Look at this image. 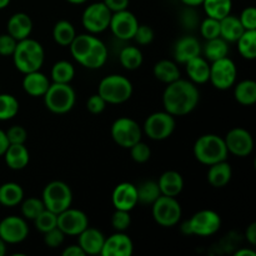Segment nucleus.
Here are the masks:
<instances>
[{"label":"nucleus","instance_id":"f257e3e1","mask_svg":"<svg viewBox=\"0 0 256 256\" xmlns=\"http://www.w3.org/2000/svg\"><path fill=\"white\" fill-rule=\"evenodd\" d=\"M200 100L196 84L190 80L178 79L168 84L162 94V105L165 112L172 116H184L198 106Z\"/></svg>","mask_w":256,"mask_h":256},{"label":"nucleus","instance_id":"f03ea898","mask_svg":"<svg viewBox=\"0 0 256 256\" xmlns=\"http://www.w3.org/2000/svg\"><path fill=\"white\" fill-rule=\"evenodd\" d=\"M72 56L86 69H99L108 60V48L92 34H80L69 45Z\"/></svg>","mask_w":256,"mask_h":256},{"label":"nucleus","instance_id":"7ed1b4c3","mask_svg":"<svg viewBox=\"0 0 256 256\" xmlns=\"http://www.w3.org/2000/svg\"><path fill=\"white\" fill-rule=\"evenodd\" d=\"M12 56L15 68L22 74H28L40 70L44 64L45 50L39 42L26 38L18 42Z\"/></svg>","mask_w":256,"mask_h":256},{"label":"nucleus","instance_id":"20e7f679","mask_svg":"<svg viewBox=\"0 0 256 256\" xmlns=\"http://www.w3.org/2000/svg\"><path fill=\"white\" fill-rule=\"evenodd\" d=\"M194 156L200 164L210 166L228 159L229 152L225 145L224 138L216 134H205L198 138L192 148Z\"/></svg>","mask_w":256,"mask_h":256},{"label":"nucleus","instance_id":"39448f33","mask_svg":"<svg viewBox=\"0 0 256 256\" xmlns=\"http://www.w3.org/2000/svg\"><path fill=\"white\" fill-rule=\"evenodd\" d=\"M132 84L126 76L112 74L105 76L98 86V94L106 102V104L119 105L126 102L132 98Z\"/></svg>","mask_w":256,"mask_h":256},{"label":"nucleus","instance_id":"423d86ee","mask_svg":"<svg viewBox=\"0 0 256 256\" xmlns=\"http://www.w3.org/2000/svg\"><path fill=\"white\" fill-rule=\"evenodd\" d=\"M222 226V218L214 210H200L195 212L188 222L182 225V232L186 235L206 238L219 232Z\"/></svg>","mask_w":256,"mask_h":256},{"label":"nucleus","instance_id":"0eeeda50","mask_svg":"<svg viewBox=\"0 0 256 256\" xmlns=\"http://www.w3.org/2000/svg\"><path fill=\"white\" fill-rule=\"evenodd\" d=\"M76 94L70 84L52 82L44 94L45 106L54 114H66L74 108Z\"/></svg>","mask_w":256,"mask_h":256},{"label":"nucleus","instance_id":"6e6552de","mask_svg":"<svg viewBox=\"0 0 256 256\" xmlns=\"http://www.w3.org/2000/svg\"><path fill=\"white\" fill-rule=\"evenodd\" d=\"M42 200L45 209L60 214L72 206V192L69 185L60 180H54L45 185L42 194Z\"/></svg>","mask_w":256,"mask_h":256},{"label":"nucleus","instance_id":"1a4fd4ad","mask_svg":"<svg viewBox=\"0 0 256 256\" xmlns=\"http://www.w3.org/2000/svg\"><path fill=\"white\" fill-rule=\"evenodd\" d=\"M152 214L160 226L172 228L180 222L182 210L176 198L160 195L152 204Z\"/></svg>","mask_w":256,"mask_h":256},{"label":"nucleus","instance_id":"9d476101","mask_svg":"<svg viewBox=\"0 0 256 256\" xmlns=\"http://www.w3.org/2000/svg\"><path fill=\"white\" fill-rule=\"evenodd\" d=\"M176 122L175 116L168 112H156L150 114L144 122V132L149 139L155 142H162L168 139L174 132Z\"/></svg>","mask_w":256,"mask_h":256},{"label":"nucleus","instance_id":"9b49d317","mask_svg":"<svg viewBox=\"0 0 256 256\" xmlns=\"http://www.w3.org/2000/svg\"><path fill=\"white\" fill-rule=\"evenodd\" d=\"M112 140L119 146L130 149L134 144L142 140V130L140 125L132 118H119L115 120L110 129Z\"/></svg>","mask_w":256,"mask_h":256},{"label":"nucleus","instance_id":"f8f14e48","mask_svg":"<svg viewBox=\"0 0 256 256\" xmlns=\"http://www.w3.org/2000/svg\"><path fill=\"white\" fill-rule=\"evenodd\" d=\"M112 12L102 2H92L85 8L82 15V24L90 34H99L109 28Z\"/></svg>","mask_w":256,"mask_h":256},{"label":"nucleus","instance_id":"ddd939ff","mask_svg":"<svg viewBox=\"0 0 256 256\" xmlns=\"http://www.w3.org/2000/svg\"><path fill=\"white\" fill-rule=\"evenodd\" d=\"M238 69L230 58L225 56L212 62L209 82L219 90H226L234 86L236 82Z\"/></svg>","mask_w":256,"mask_h":256},{"label":"nucleus","instance_id":"4468645a","mask_svg":"<svg viewBox=\"0 0 256 256\" xmlns=\"http://www.w3.org/2000/svg\"><path fill=\"white\" fill-rule=\"evenodd\" d=\"M29 235V226L22 216L10 215L0 222V238L5 244H20Z\"/></svg>","mask_w":256,"mask_h":256},{"label":"nucleus","instance_id":"2eb2a0df","mask_svg":"<svg viewBox=\"0 0 256 256\" xmlns=\"http://www.w3.org/2000/svg\"><path fill=\"white\" fill-rule=\"evenodd\" d=\"M58 228L69 236H78L89 226V219L84 212L79 209L68 208L58 214Z\"/></svg>","mask_w":256,"mask_h":256},{"label":"nucleus","instance_id":"dca6fc26","mask_svg":"<svg viewBox=\"0 0 256 256\" xmlns=\"http://www.w3.org/2000/svg\"><path fill=\"white\" fill-rule=\"evenodd\" d=\"M228 152L239 158H246L254 150V139L246 129L234 128L224 138Z\"/></svg>","mask_w":256,"mask_h":256},{"label":"nucleus","instance_id":"f3484780","mask_svg":"<svg viewBox=\"0 0 256 256\" xmlns=\"http://www.w3.org/2000/svg\"><path fill=\"white\" fill-rule=\"evenodd\" d=\"M139 26L138 18L129 12L128 9L122 12H112V19H110L109 29L120 40H130L134 38L135 32Z\"/></svg>","mask_w":256,"mask_h":256},{"label":"nucleus","instance_id":"a211bd4d","mask_svg":"<svg viewBox=\"0 0 256 256\" xmlns=\"http://www.w3.org/2000/svg\"><path fill=\"white\" fill-rule=\"evenodd\" d=\"M134 252L132 240L124 232H116L115 234L105 238L104 245L100 255L102 256H132Z\"/></svg>","mask_w":256,"mask_h":256},{"label":"nucleus","instance_id":"6ab92c4d","mask_svg":"<svg viewBox=\"0 0 256 256\" xmlns=\"http://www.w3.org/2000/svg\"><path fill=\"white\" fill-rule=\"evenodd\" d=\"M112 202L115 209L132 212L139 202H138L136 186L132 182H120L115 186L112 194Z\"/></svg>","mask_w":256,"mask_h":256},{"label":"nucleus","instance_id":"aec40b11","mask_svg":"<svg viewBox=\"0 0 256 256\" xmlns=\"http://www.w3.org/2000/svg\"><path fill=\"white\" fill-rule=\"evenodd\" d=\"M105 236L99 229L88 226L78 235V245L84 250L85 255H100Z\"/></svg>","mask_w":256,"mask_h":256},{"label":"nucleus","instance_id":"412c9836","mask_svg":"<svg viewBox=\"0 0 256 256\" xmlns=\"http://www.w3.org/2000/svg\"><path fill=\"white\" fill-rule=\"evenodd\" d=\"M202 54V45L195 36L186 35L180 38L174 46V58L180 64H185L192 58Z\"/></svg>","mask_w":256,"mask_h":256},{"label":"nucleus","instance_id":"4be33fe9","mask_svg":"<svg viewBox=\"0 0 256 256\" xmlns=\"http://www.w3.org/2000/svg\"><path fill=\"white\" fill-rule=\"evenodd\" d=\"M8 34L12 35L16 42L26 39L32 32V20L25 12H15L9 18L6 24Z\"/></svg>","mask_w":256,"mask_h":256},{"label":"nucleus","instance_id":"5701e85b","mask_svg":"<svg viewBox=\"0 0 256 256\" xmlns=\"http://www.w3.org/2000/svg\"><path fill=\"white\" fill-rule=\"evenodd\" d=\"M24 79H22V89L28 95L32 98L44 96L46 90L50 86L49 78L45 74H42L40 70L32 72H28L24 74Z\"/></svg>","mask_w":256,"mask_h":256},{"label":"nucleus","instance_id":"b1692460","mask_svg":"<svg viewBox=\"0 0 256 256\" xmlns=\"http://www.w3.org/2000/svg\"><path fill=\"white\" fill-rule=\"evenodd\" d=\"M158 185L162 195L176 198L184 189V179L182 174L175 170H168L160 175L158 180Z\"/></svg>","mask_w":256,"mask_h":256},{"label":"nucleus","instance_id":"393cba45","mask_svg":"<svg viewBox=\"0 0 256 256\" xmlns=\"http://www.w3.org/2000/svg\"><path fill=\"white\" fill-rule=\"evenodd\" d=\"M2 156L6 165L12 170L25 169L30 160L29 150L26 149L25 144H9Z\"/></svg>","mask_w":256,"mask_h":256},{"label":"nucleus","instance_id":"a878e982","mask_svg":"<svg viewBox=\"0 0 256 256\" xmlns=\"http://www.w3.org/2000/svg\"><path fill=\"white\" fill-rule=\"evenodd\" d=\"M186 65V74L189 76L190 82L194 84H205L209 82L210 75V64L208 60L202 56H195L188 62Z\"/></svg>","mask_w":256,"mask_h":256},{"label":"nucleus","instance_id":"bb28decb","mask_svg":"<svg viewBox=\"0 0 256 256\" xmlns=\"http://www.w3.org/2000/svg\"><path fill=\"white\" fill-rule=\"evenodd\" d=\"M232 176V170L226 160L210 165L208 170V182L212 188H224L229 184Z\"/></svg>","mask_w":256,"mask_h":256},{"label":"nucleus","instance_id":"cd10ccee","mask_svg":"<svg viewBox=\"0 0 256 256\" xmlns=\"http://www.w3.org/2000/svg\"><path fill=\"white\" fill-rule=\"evenodd\" d=\"M220 22V36L228 42H236L245 32L244 26L240 22L239 18L234 16V15H226L222 18Z\"/></svg>","mask_w":256,"mask_h":256},{"label":"nucleus","instance_id":"c85d7f7f","mask_svg":"<svg viewBox=\"0 0 256 256\" xmlns=\"http://www.w3.org/2000/svg\"><path fill=\"white\" fill-rule=\"evenodd\" d=\"M24 199V190L16 182H4L0 185V205L12 208L19 205Z\"/></svg>","mask_w":256,"mask_h":256},{"label":"nucleus","instance_id":"c756f323","mask_svg":"<svg viewBox=\"0 0 256 256\" xmlns=\"http://www.w3.org/2000/svg\"><path fill=\"white\" fill-rule=\"evenodd\" d=\"M152 74L156 78L159 82H165V84H170V82H175L180 78V70L178 68L176 62H172V60H160L152 68Z\"/></svg>","mask_w":256,"mask_h":256},{"label":"nucleus","instance_id":"7c9ffc66","mask_svg":"<svg viewBox=\"0 0 256 256\" xmlns=\"http://www.w3.org/2000/svg\"><path fill=\"white\" fill-rule=\"evenodd\" d=\"M234 96L239 104L252 106L256 102V82L254 80H242L234 89Z\"/></svg>","mask_w":256,"mask_h":256},{"label":"nucleus","instance_id":"2f4dec72","mask_svg":"<svg viewBox=\"0 0 256 256\" xmlns=\"http://www.w3.org/2000/svg\"><path fill=\"white\" fill-rule=\"evenodd\" d=\"M75 36H76V30L74 25L68 20H59L52 28V39L60 46H69Z\"/></svg>","mask_w":256,"mask_h":256},{"label":"nucleus","instance_id":"473e14b6","mask_svg":"<svg viewBox=\"0 0 256 256\" xmlns=\"http://www.w3.org/2000/svg\"><path fill=\"white\" fill-rule=\"evenodd\" d=\"M52 82H60V84H70L75 76V68L68 60H59L55 62L50 72Z\"/></svg>","mask_w":256,"mask_h":256},{"label":"nucleus","instance_id":"72a5a7b5","mask_svg":"<svg viewBox=\"0 0 256 256\" xmlns=\"http://www.w3.org/2000/svg\"><path fill=\"white\" fill-rule=\"evenodd\" d=\"M228 52H229V45H228L226 40L222 39V36L206 40V44L204 48V54L206 60L215 62V60L228 56Z\"/></svg>","mask_w":256,"mask_h":256},{"label":"nucleus","instance_id":"f704fd0d","mask_svg":"<svg viewBox=\"0 0 256 256\" xmlns=\"http://www.w3.org/2000/svg\"><path fill=\"white\" fill-rule=\"evenodd\" d=\"M202 5L204 6L208 16L222 20L232 12V0H204Z\"/></svg>","mask_w":256,"mask_h":256},{"label":"nucleus","instance_id":"c9c22d12","mask_svg":"<svg viewBox=\"0 0 256 256\" xmlns=\"http://www.w3.org/2000/svg\"><path fill=\"white\" fill-rule=\"evenodd\" d=\"M120 64L126 70H136L142 66L144 56L139 48L125 46L119 54Z\"/></svg>","mask_w":256,"mask_h":256},{"label":"nucleus","instance_id":"e433bc0d","mask_svg":"<svg viewBox=\"0 0 256 256\" xmlns=\"http://www.w3.org/2000/svg\"><path fill=\"white\" fill-rule=\"evenodd\" d=\"M238 50L240 55L246 60L256 58V30H245L242 36L236 40Z\"/></svg>","mask_w":256,"mask_h":256},{"label":"nucleus","instance_id":"4c0bfd02","mask_svg":"<svg viewBox=\"0 0 256 256\" xmlns=\"http://www.w3.org/2000/svg\"><path fill=\"white\" fill-rule=\"evenodd\" d=\"M136 192L138 202L144 205H152L162 195L159 185H158L156 182H152V180H146V182H142V184L138 185Z\"/></svg>","mask_w":256,"mask_h":256},{"label":"nucleus","instance_id":"58836bf2","mask_svg":"<svg viewBox=\"0 0 256 256\" xmlns=\"http://www.w3.org/2000/svg\"><path fill=\"white\" fill-rule=\"evenodd\" d=\"M19 112V102L12 94H0V120L6 122L16 116Z\"/></svg>","mask_w":256,"mask_h":256},{"label":"nucleus","instance_id":"ea45409f","mask_svg":"<svg viewBox=\"0 0 256 256\" xmlns=\"http://www.w3.org/2000/svg\"><path fill=\"white\" fill-rule=\"evenodd\" d=\"M20 204H22V218L28 220H34L45 209L42 200L38 199V198H28L25 200L22 199Z\"/></svg>","mask_w":256,"mask_h":256},{"label":"nucleus","instance_id":"a19ab883","mask_svg":"<svg viewBox=\"0 0 256 256\" xmlns=\"http://www.w3.org/2000/svg\"><path fill=\"white\" fill-rule=\"evenodd\" d=\"M34 224L35 226H36V229L44 234V232L56 228L58 215L55 214V212H50V210L44 209L36 218H35Z\"/></svg>","mask_w":256,"mask_h":256},{"label":"nucleus","instance_id":"79ce46f5","mask_svg":"<svg viewBox=\"0 0 256 256\" xmlns=\"http://www.w3.org/2000/svg\"><path fill=\"white\" fill-rule=\"evenodd\" d=\"M200 34L205 40L214 39V38L220 36V22L216 19L208 16L206 19L202 20L199 24Z\"/></svg>","mask_w":256,"mask_h":256},{"label":"nucleus","instance_id":"37998d69","mask_svg":"<svg viewBox=\"0 0 256 256\" xmlns=\"http://www.w3.org/2000/svg\"><path fill=\"white\" fill-rule=\"evenodd\" d=\"M130 155L135 162L144 164V162H149V159L152 158V150H150L149 145L140 140L130 148Z\"/></svg>","mask_w":256,"mask_h":256},{"label":"nucleus","instance_id":"c03bdc74","mask_svg":"<svg viewBox=\"0 0 256 256\" xmlns=\"http://www.w3.org/2000/svg\"><path fill=\"white\" fill-rule=\"evenodd\" d=\"M130 224H132L130 212L115 209L114 214H112V226L114 228L116 232H125V230L129 229Z\"/></svg>","mask_w":256,"mask_h":256},{"label":"nucleus","instance_id":"a18cd8bd","mask_svg":"<svg viewBox=\"0 0 256 256\" xmlns=\"http://www.w3.org/2000/svg\"><path fill=\"white\" fill-rule=\"evenodd\" d=\"M180 22L182 25L188 30H194L199 26V14L194 10L192 6H186L180 14Z\"/></svg>","mask_w":256,"mask_h":256},{"label":"nucleus","instance_id":"49530a36","mask_svg":"<svg viewBox=\"0 0 256 256\" xmlns=\"http://www.w3.org/2000/svg\"><path fill=\"white\" fill-rule=\"evenodd\" d=\"M65 236L66 235L56 226L54 229L49 230V232H44V242L50 249H56V248L62 246L65 240Z\"/></svg>","mask_w":256,"mask_h":256},{"label":"nucleus","instance_id":"de8ad7c7","mask_svg":"<svg viewBox=\"0 0 256 256\" xmlns=\"http://www.w3.org/2000/svg\"><path fill=\"white\" fill-rule=\"evenodd\" d=\"M9 144H25L28 140V132L22 125H14L5 132Z\"/></svg>","mask_w":256,"mask_h":256},{"label":"nucleus","instance_id":"09e8293b","mask_svg":"<svg viewBox=\"0 0 256 256\" xmlns=\"http://www.w3.org/2000/svg\"><path fill=\"white\" fill-rule=\"evenodd\" d=\"M132 39L139 45H149L154 40V30L149 25H140L138 26L136 32Z\"/></svg>","mask_w":256,"mask_h":256},{"label":"nucleus","instance_id":"8fccbe9b","mask_svg":"<svg viewBox=\"0 0 256 256\" xmlns=\"http://www.w3.org/2000/svg\"><path fill=\"white\" fill-rule=\"evenodd\" d=\"M245 30H256V9L254 6L245 8L239 16Z\"/></svg>","mask_w":256,"mask_h":256},{"label":"nucleus","instance_id":"3c124183","mask_svg":"<svg viewBox=\"0 0 256 256\" xmlns=\"http://www.w3.org/2000/svg\"><path fill=\"white\" fill-rule=\"evenodd\" d=\"M18 42L10 34L0 35V55L2 56H12L16 48Z\"/></svg>","mask_w":256,"mask_h":256},{"label":"nucleus","instance_id":"603ef678","mask_svg":"<svg viewBox=\"0 0 256 256\" xmlns=\"http://www.w3.org/2000/svg\"><path fill=\"white\" fill-rule=\"evenodd\" d=\"M105 108H106V102H105L99 94L92 95V96L88 99L86 109L89 110L92 114H95V115L100 114V112H104Z\"/></svg>","mask_w":256,"mask_h":256},{"label":"nucleus","instance_id":"864d4df0","mask_svg":"<svg viewBox=\"0 0 256 256\" xmlns=\"http://www.w3.org/2000/svg\"><path fill=\"white\" fill-rule=\"evenodd\" d=\"M102 2L109 8L112 12H122L129 6V0H102Z\"/></svg>","mask_w":256,"mask_h":256},{"label":"nucleus","instance_id":"5fc2aeb1","mask_svg":"<svg viewBox=\"0 0 256 256\" xmlns=\"http://www.w3.org/2000/svg\"><path fill=\"white\" fill-rule=\"evenodd\" d=\"M85 252L79 245H69L62 250V256H84Z\"/></svg>","mask_w":256,"mask_h":256},{"label":"nucleus","instance_id":"6e6d98bb","mask_svg":"<svg viewBox=\"0 0 256 256\" xmlns=\"http://www.w3.org/2000/svg\"><path fill=\"white\" fill-rule=\"evenodd\" d=\"M245 236L250 245H256V222H252L245 230Z\"/></svg>","mask_w":256,"mask_h":256},{"label":"nucleus","instance_id":"4d7b16f0","mask_svg":"<svg viewBox=\"0 0 256 256\" xmlns=\"http://www.w3.org/2000/svg\"><path fill=\"white\" fill-rule=\"evenodd\" d=\"M8 146H9V142H8L6 134H5L4 130L0 129V156L4 155V152H6Z\"/></svg>","mask_w":256,"mask_h":256},{"label":"nucleus","instance_id":"13d9d810","mask_svg":"<svg viewBox=\"0 0 256 256\" xmlns=\"http://www.w3.org/2000/svg\"><path fill=\"white\" fill-rule=\"evenodd\" d=\"M235 256H256V252L252 249H245V248H242V249L238 250L235 252Z\"/></svg>","mask_w":256,"mask_h":256},{"label":"nucleus","instance_id":"bf43d9fd","mask_svg":"<svg viewBox=\"0 0 256 256\" xmlns=\"http://www.w3.org/2000/svg\"><path fill=\"white\" fill-rule=\"evenodd\" d=\"M180 2H182L185 6L195 8V6H199V5H202L204 0H180Z\"/></svg>","mask_w":256,"mask_h":256},{"label":"nucleus","instance_id":"052dcab7","mask_svg":"<svg viewBox=\"0 0 256 256\" xmlns=\"http://www.w3.org/2000/svg\"><path fill=\"white\" fill-rule=\"evenodd\" d=\"M5 254H6V244L0 238V256H4Z\"/></svg>","mask_w":256,"mask_h":256},{"label":"nucleus","instance_id":"680f3d73","mask_svg":"<svg viewBox=\"0 0 256 256\" xmlns=\"http://www.w3.org/2000/svg\"><path fill=\"white\" fill-rule=\"evenodd\" d=\"M10 4V0H0V10L5 9Z\"/></svg>","mask_w":256,"mask_h":256},{"label":"nucleus","instance_id":"e2e57ef3","mask_svg":"<svg viewBox=\"0 0 256 256\" xmlns=\"http://www.w3.org/2000/svg\"><path fill=\"white\" fill-rule=\"evenodd\" d=\"M68 2H70V4H75V5H80V4H84V2H86L88 0H66Z\"/></svg>","mask_w":256,"mask_h":256}]
</instances>
